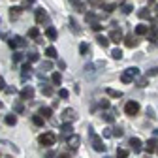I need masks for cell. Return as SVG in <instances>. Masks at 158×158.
<instances>
[{"mask_svg": "<svg viewBox=\"0 0 158 158\" xmlns=\"http://www.w3.org/2000/svg\"><path fill=\"white\" fill-rule=\"evenodd\" d=\"M79 53H81V55H87V53H89V45H87V44H81V45H79Z\"/></svg>", "mask_w": 158, "mask_h": 158, "instance_id": "d590c367", "label": "cell"}, {"mask_svg": "<svg viewBox=\"0 0 158 158\" xmlns=\"http://www.w3.org/2000/svg\"><path fill=\"white\" fill-rule=\"evenodd\" d=\"M0 107H2V102H0Z\"/></svg>", "mask_w": 158, "mask_h": 158, "instance_id": "9f6ffc18", "label": "cell"}, {"mask_svg": "<svg viewBox=\"0 0 158 158\" xmlns=\"http://www.w3.org/2000/svg\"><path fill=\"white\" fill-rule=\"evenodd\" d=\"M124 113H126V115H130V117L137 115V113H139V104L134 102V100L126 102V106H124Z\"/></svg>", "mask_w": 158, "mask_h": 158, "instance_id": "277c9868", "label": "cell"}, {"mask_svg": "<svg viewBox=\"0 0 158 158\" xmlns=\"http://www.w3.org/2000/svg\"><path fill=\"white\" fill-rule=\"evenodd\" d=\"M42 92H44L45 96H53V87H51V85H45V87H42Z\"/></svg>", "mask_w": 158, "mask_h": 158, "instance_id": "4dcf8cb0", "label": "cell"}, {"mask_svg": "<svg viewBox=\"0 0 158 158\" xmlns=\"http://www.w3.org/2000/svg\"><path fill=\"white\" fill-rule=\"evenodd\" d=\"M100 107L107 109V107H109V100H102V102H100Z\"/></svg>", "mask_w": 158, "mask_h": 158, "instance_id": "ee69618b", "label": "cell"}, {"mask_svg": "<svg viewBox=\"0 0 158 158\" xmlns=\"http://www.w3.org/2000/svg\"><path fill=\"white\" fill-rule=\"evenodd\" d=\"M28 36H30V38H34V40H36V38H38V36H40V30H38V27H32V28H30V30H28Z\"/></svg>", "mask_w": 158, "mask_h": 158, "instance_id": "f546056e", "label": "cell"}, {"mask_svg": "<svg viewBox=\"0 0 158 158\" xmlns=\"http://www.w3.org/2000/svg\"><path fill=\"white\" fill-rule=\"evenodd\" d=\"M60 117H62V123H73L75 118H77V113L73 109H64Z\"/></svg>", "mask_w": 158, "mask_h": 158, "instance_id": "52a82bcc", "label": "cell"}, {"mask_svg": "<svg viewBox=\"0 0 158 158\" xmlns=\"http://www.w3.org/2000/svg\"><path fill=\"white\" fill-rule=\"evenodd\" d=\"M109 40H111L113 44H121V42H124L123 30H121V28H113V30L109 32Z\"/></svg>", "mask_w": 158, "mask_h": 158, "instance_id": "5b68a950", "label": "cell"}, {"mask_svg": "<svg viewBox=\"0 0 158 158\" xmlns=\"http://www.w3.org/2000/svg\"><path fill=\"white\" fill-rule=\"evenodd\" d=\"M38 141H40V145H42V147H53L55 141H56V135H55L53 132H45V134L40 135Z\"/></svg>", "mask_w": 158, "mask_h": 158, "instance_id": "7a4b0ae2", "label": "cell"}, {"mask_svg": "<svg viewBox=\"0 0 158 158\" xmlns=\"http://www.w3.org/2000/svg\"><path fill=\"white\" fill-rule=\"evenodd\" d=\"M45 36H47L49 40H53V42H55L56 36H58V34H56V28H55V27H47V28H45Z\"/></svg>", "mask_w": 158, "mask_h": 158, "instance_id": "2e32d148", "label": "cell"}, {"mask_svg": "<svg viewBox=\"0 0 158 158\" xmlns=\"http://www.w3.org/2000/svg\"><path fill=\"white\" fill-rule=\"evenodd\" d=\"M156 73H158V68H152V70L147 73V77H149V75H156Z\"/></svg>", "mask_w": 158, "mask_h": 158, "instance_id": "7dc6e473", "label": "cell"}, {"mask_svg": "<svg viewBox=\"0 0 158 158\" xmlns=\"http://www.w3.org/2000/svg\"><path fill=\"white\" fill-rule=\"evenodd\" d=\"M8 158H11V156H8Z\"/></svg>", "mask_w": 158, "mask_h": 158, "instance_id": "6f0895ef", "label": "cell"}, {"mask_svg": "<svg viewBox=\"0 0 158 158\" xmlns=\"http://www.w3.org/2000/svg\"><path fill=\"white\" fill-rule=\"evenodd\" d=\"M137 17H139V19H151V11L149 10H139V11H137Z\"/></svg>", "mask_w": 158, "mask_h": 158, "instance_id": "cb8c5ba5", "label": "cell"}, {"mask_svg": "<svg viewBox=\"0 0 158 158\" xmlns=\"http://www.w3.org/2000/svg\"><path fill=\"white\" fill-rule=\"evenodd\" d=\"M124 45H126V47H135V45H137V40H135L134 36H126V38H124Z\"/></svg>", "mask_w": 158, "mask_h": 158, "instance_id": "ac0fdd59", "label": "cell"}, {"mask_svg": "<svg viewBox=\"0 0 158 158\" xmlns=\"http://www.w3.org/2000/svg\"><path fill=\"white\" fill-rule=\"evenodd\" d=\"M56 158H70V154H68V152H62V154H58Z\"/></svg>", "mask_w": 158, "mask_h": 158, "instance_id": "816d5d0a", "label": "cell"}, {"mask_svg": "<svg viewBox=\"0 0 158 158\" xmlns=\"http://www.w3.org/2000/svg\"><path fill=\"white\" fill-rule=\"evenodd\" d=\"M8 45H10L11 49H17V47H25V45H27V42H25L21 36H13V38H10V40H8Z\"/></svg>", "mask_w": 158, "mask_h": 158, "instance_id": "8992f818", "label": "cell"}, {"mask_svg": "<svg viewBox=\"0 0 158 158\" xmlns=\"http://www.w3.org/2000/svg\"><path fill=\"white\" fill-rule=\"evenodd\" d=\"M45 55H47L49 58H55V56H58V55H56V49H55V47H47V49H45Z\"/></svg>", "mask_w": 158, "mask_h": 158, "instance_id": "4316f807", "label": "cell"}, {"mask_svg": "<svg viewBox=\"0 0 158 158\" xmlns=\"http://www.w3.org/2000/svg\"><path fill=\"white\" fill-rule=\"evenodd\" d=\"M92 28H94L96 32H100V30H102V25L98 23V21H94V23H92Z\"/></svg>", "mask_w": 158, "mask_h": 158, "instance_id": "60d3db41", "label": "cell"}, {"mask_svg": "<svg viewBox=\"0 0 158 158\" xmlns=\"http://www.w3.org/2000/svg\"><path fill=\"white\" fill-rule=\"evenodd\" d=\"M90 139H92L94 151H98V152H104V151H106V145L102 143V137H100V135H96L94 132H90Z\"/></svg>", "mask_w": 158, "mask_h": 158, "instance_id": "3957f363", "label": "cell"}, {"mask_svg": "<svg viewBox=\"0 0 158 158\" xmlns=\"http://www.w3.org/2000/svg\"><path fill=\"white\" fill-rule=\"evenodd\" d=\"M30 73H32V66H30V62L23 64V66H21V75H23V79H27V75H30Z\"/></svg>", "mask_w": 158, "mask_h": 158, "instance_id": "e0dca14e", "label": "cell"}, {"mask_svg": "<svg viewBox=\"0 0 158 158\" xmlns=\"http://www.w3.org/2000/svg\"><path fill=\"white\" fill-rule=\"evenodd\" d=\"M21 13H23V8L21 6H11L10 8V19H17Z\"/></svg>", "mask_w": 158, "mask_h": 158, "instance_id": "4fadbf2b", "label": "cell"}, {"mask_svg": "<svg viewBox=\"0 0 158 158\" xmlns=\"http://www.w3.org/2000/svg\"><path fill=\"white\" fill-rule=\"evenodd\" d=\"M32 98H34V89L32 87H25L21 90V100L27 102V100H32Z\"/></svg>", "mask_w": 158, "mask_h": 158, "instance_id": "9c48e42d", "label": "cell"}, {"mask_svg": "<svg viewBox=\"0 0 158 158\" xmlns=\"http://www.w3.org/2000/svg\"><path fill=\"white\" fill-rule=\"evenodd\" d=\"M152 15H154V17H156V19H158V4H156V6H154V13H152Z\"/></svg>", "mask_w": 158, "mask_h": 158, "instance_id": "f5cc1de1", "label": "cell"}, {"mask_svg": "<svg viewBox=\"0 0 158 158\" xmlns=\"http://www.w3.org/2000/svg\"><path fill=\"white\" fill-rule=\"evenodd\" d=\"M113 135H117V137H121V135H123V130H115V132H113Z\"/></svg>", "mask_w": 158, "mask_h": 158, "instance_id": "f907efd6", "label": "cell"}, {"mask_svg": "<svg viewBox=\"0 0 158 158\" xmlns=\"http://www.w3.org/2000/svg\"><path fill=\"white\" fill-rule=\"evenodd\" d=\"M58 96H60V98H64V100H66V98L70 96V92H68L66 89H60V90H58Z\"/></svg>", "mask_w": 158, "mask_h": 158, "instance_id": "8d00e7d4", "label": "cell"}, {"mask_svg": "<svg viewBox=\"0 0 158 158\" xmlns=\"http://www.w3.org/2000/svg\"><path fill=\"white\" fill-rule=\"evenodd\" d=\"M70 2H73V4L77 6V4H79V0H70Z\"/></svg>", "mask_w": 158, "mask_h": 158, "instance_id": "db71d44e", "label": "cell"}, {"mask_svg": "<svg viewBox=\"0 0 158 158\" xmlns=\"http://www.w3.org/2000/svg\"><path fill=\"white\" fill-rule=\"evenodd\" d=\"M15 111H17V113H23V106L17 104V106H15Z\"/></svg>", "mask_w": 158, "mask_h": 158, "instance_id": "c3c4849f", "label": "cell"}, {"mask_svg": "<svg viewBox=\"0 0 158 158\" xmlns=\"http://www.w3.org/2000/svg\"><path fill=\"white\" fill-rule=\"evenodd\" d=\"M13 60L15 62H21L23 60V53H13Z\"/></svg>", "mask_w": 158, "mask_h": 158, "instance_id": "f35d334b", "label": "cell"}, {"mask_svg": "<svg viewBox=\"0 0 158 158\" xmlns=\"http://www.w3.org/2000/svg\"><path fill=\"white\" fill-rule=\"evenodd\" d=\"M145 149H147V152H149V154L158 151V139H156V137H152V139H149V141L145 143Z\"/></svg>", "mask_w": 158, "mask_h": 158, "instance_id": "8fae6325", "label": "cell"}, {"mask_svg": "<svg viewBox=\"0 0 158 158\" xmlns=\"http://www.w3.org/2000/svg\"><path fill=\"white\" fill-rule=\"evenodd\" d=\"M40 115H42L44 118H49L53 115V109L51 107H42V109H40Z\"/></svg>", "mask_w": 158, "mask_h": 158, "instance_id": "603a6c76", "label": "cell"}, {"mask_svg": "<svg viewBox=\"0 0 158 158\" xmlns=\"http://www.w3.org/2000/svg\"><path fill=\"white\" fill-rule=\"evenodd\" d=\"M139 75V70L137 68H128V70H124V73L121 75V81L124 83V85H128V83H134V79Z\"/></svg>", "mask_w": 158, "mask_h": 158, "instance_id": "6da1fadb", "label": "cell"}, {"mask_svg": "<svg viewBox=\"0 0 158 158\" xmlns=\"http://www.w3.org/2000/svg\"><path fill=\"white\" fill-rule=\"evenodd\" d=\"M62 134H64V135H70V134H72V126H70V123H64V126H62Z\"/></svg>", "mask_w": 158, "mask_h": 158, "instance_id": "e575fe53", "label": "cell"}, {"mask_svg": "<svg viewBox=\"0 0 158 158\" xmlns=\"http://www.w3.org/2000/svg\"><path fill=\"white\" fill-rule=\"evenodd\" d=\"M96 40H98V44H100L102 47H107V45H109V42H111V40H109V38H106V36H96Z\"/></svg>", "mask_w": 158, "mask_h": 158, "instance_id": "44dd1931", "label": "cell"}, {"mask_svg": "<svg viewBox=\"0 0 158 158\" xmlns=\"http://www.w3.org/2000/svg\"><path fill=\"white\" fill-rule=\"evenodd\" d=\"M51 81H53L55 85H60V83H62V75H60V73H56V72H55V73L51 75Z\"/></svg>", "mask_w": 158, "mask_h": 158, "instance_id": "d4e9b609", "label": "cell"}, {"mask_svg": "<svg viewBox=\"0 0 158 158\" xmlns=\"http://www.w3.org/2000/svg\"><path fill=\"white\" fill-rule=\"evenodd\" d=\"M0 90H6V81H4L2 75H0Z\"/></svg>", "mask_w": 158, "mask_h": 158, "instance_id": "7bdbcfd3", "label": "cell"}, {"mask_svg": "<svg viewBox=\"0 0 158 158\" xmlns=\"http://www.w3.org/2000/svg\"><path fill=\"white\" fill-rule=\"evenodd\" d=\"M115 8H117V6H115V4H106V6H104V10H106V11H107V13H111V11H113V10H115Z\"/></svg>", "mask_w": 158, "mask_h": 158, "instance_id": "ab89813d", "label": "cell"}, {"mask_svg": "<svg viewBox=\"0 0 158 158\" xmlns=\"http://www.w3.org/2000/svg\"><path fill=\"white\" fill-rule=\"evenodd\" d=\"M51 68H53L51 62H44V70H51Z\"/></svg>", "mask_w": 158, "mask_h": 158, "instance_id": "bcb514c9", "label": "cell"}, {"mask_svg": "<svg viewBox=\"0 0 158 158\" xmlns=\"http://www.w3.org/2000/svg\"><path fill=\"white\" fill-rule=\"evenodd\" d=\"M104 121H106V123H109V124H111V123H115V115H113V113H104Z\"/></svg>", "mask_w": 158, "mask_h": 158, "instance_id": "f1b7e54d", "label": "cell"}, {"mask_svg": "<svg viewBox=\"0 0 158 158\" xmlns=\"http://www.w3.org/2000/svg\"><path fill=\"white\" fill-rule=\"evenodd\" d=\"M85 21H87V23H89V21H92V23H94V21H98V17H96L92 11H89V13H85Z\"/></svg>", "mask_w": 158, "mask_h": 158, "instance_id": "83f0119b", "label": "cell"}, {"mask_svg": "<svg viewBox=\"0 0 158 158\" xmlns=\"http://www.w3.org/2000/svg\"><path fill=\"white\" fill-rule=\"evenodd\" d=\"M149 40H151L152 44H156V42H158V27H156V25H152V27H151V30H149Z\"/></svg>", "mask_w": 158, "mask_h": 158, "instance_id": "5bb4252c", "label": "cell"}, {"mask_svg": "<svg viewBox=\"0 0 158 158\" xmlns=\"http://www.w3.org/2000/svg\"><path fill=\"white\" fill-rule=\"evenodd\" d=\"M111 56L115 58V60H121V58H123V51L121 49H113L111 51Z\"/></svg>", "mask_w": 158, "mask_h": 158, "instance_id": "484cf974", "label": "cell"}, {"mask_svg": "<svg viewBox=\"0 0 158 158\" xmlns=\"http://www.w3.org/2000/svg\"><path fill=\"white\" fill-rule=\"evenodd\" d=\"M38 60H40L38 53H28V62H38Z\"/></svg>", "mask_w": 158, "mask_h": 158, "instance_id": "836d02e7", "label": "cell"}, {"mask_svg": "<svg viewBox=\"0 0 158 158\" xmlns=\"http://www.w3.org/2000/svg\"><path fill=\"white\" fill-rule=\"evenodd\" d=\"M149 30H151L149 25H137L135 27V34L137 36H145V34H149Z\"/></svg>", "mask_w": 158, "mask_h": 158, "instance_id": "9a60e30c", "label": "cell"}, {"mask_svg": "<svg viewBox=\"0 0 158 158\" xmlns=\"http://www.w3.org/2000/svg\"><path fill=\"white\" fill-rule=\"evenodd\" d=\"M130 147H132L134 152H139L141 151V139H139V137H132V139H130Z\"/></svg>", "mask_w": 158, "mask_h": 158, "instance_id": "7c38bea8", "label": "cell"}, {"mask_svg": "<svg viewBox=\"0 0 158 158\" xmlns=\"http://www.w3.org/2000/svg\"><path fill=\"white\" fill-rule=\"evenodd\" d=\"M79 141H81V137H79L77 134H73V135H70V137H68V141H66V143H68V147H70V149H73V151H75V149L79 147Z\"/></svg>", "mask_w": 158, "mask_h": 158, "instance_id": "30bf717a", "label": "cell"}, {"mask_svg": "<svg viewBox=\"0 0 158 158\" xmlns=\"http://www.w3.org/2000/svg\"><path fill=\"white\" fill-rule=\"evenodd\" d=\"M6 92H8V94H13V92H15V87H8Z\"/></svg>", "mask_w": 158, "mask_h": 158, "instance_id": "681fc988", "label": "cell"}, {"mask_svg": "<svg viewBox=\"0 0 158 158\" xmlns=\"http://www.w3.org/2000/svg\"><path fill=\"white\" fill-rule=\"evenodd\" d=\"M44 121H45V118H44V117H42V115H40V113H38V115H34V117H32V123H34V124H36V126H44Z\"/></svg>", "mask_w": 158, "mask_h": 158, "instance_id": "d6986e66", "label": "cell"}, {"mask_svg": "<svg viewBox=\"0 0 158 158\" xmlns=\"http://www.w3.org/2000/svg\"><path fill=\"white\" fill-rule=\"evenodd\" d=\"M36 23H38V25H44V23H49V17H47V13H45V10H44V8H40V10H36Z\"/></svg>", "mask_w": 158, "mask_h": 158, "instance_id": "ba28073f", "label": "cell"}, {"mask_svg": "<svg viewBox=\"0 0 158 158\" xmlns=\"http://www.w3.org/2000/svg\"><path fill=\"white\" fill-rule=\"evenodd\" d=\"M104 135H106V137H111V135H113V132H111V128H107V130H104Z\"/></svg>", "mask_w": 158, "mask_h": 158, "instance_id": "f6af8a7d", "label": "cell"}, {"mask_svg": "<svg viewBox=\"0 0 158 158\" xmlns=\"http://www.w3.org/2000/svg\"><path fill=\"white\" fill-rule=\"evenodd\" d=\"M106 92H107V96H111V98H121V96H123L121 90H115V89H106Z\"/></svg>", "mask_w": 158, "mask_h": 158, "instance_id": "7402d4cb", "label": "cell"}, {"mask_svg": "<svg viewBox=\"0 0 158 158\" xmlns=\"http://www.w3.org/2000/svg\"><path fill=\"white\" fill-rule=\"evenodd\" d=\"M89 2H90L92 6H102V4H104V0H89Z\"/></svg>", "mask_w": 158, "mask_h": 158, "instance_id": "b9f144b4", "label": "cell"}, {"mask_svg": "<svg viewBox=\"0 0 158 158\" xmlns=\"http://www.w3.org/2000/svg\"><path fill=\"white\" fill-rule=\"evenodd\" d=\"M4 123H6L8 126H13V124L17 123V117H15L13 113H11V115H6V118H4Z\"/></svg>", "mask_w": 158, "mask_h": 158, "instance_id": "ffe728a7", "label": "cell"}, {"mask_svg": "<svg viewBox=\"0 0 158 158\" xmlns=\"http://www.w3.org/2000/svg\"><path fill=\"white\" fill-rule=\"evenodd\" d=\"M25 2H27V4H34V0H25Z\"/></svg>", "mask_w": 158, "mask_h": 158, "instance_id": "11a10c76", "label": "cell"}, {"mask_svg": "<svg viewBox=\"0 0 158 158\" xmlns=\"http://www.w3.org/2000/svg\"><path fill=\"white\" fill-rule=\"evenodd\" d=\"M132 10H134V6H130V4H123V11H124V13H132Z\"/></svg>", "mask_w": 158, "mask_h": 158, "instance_id": "74e56055", "label": "cell"}, {"mask_svg": "<svg viewBox=\"0 0 158 158\" xmlns=\"http://www.w3.org/2000/svg\"><path fill=\"white\" fill-rule=\"evenodd\" d=\"M156 152H158V151H156Z\"/></svg>", "mask_w": 158, "mask_h": 158, "instance_id": "680465c9", "label": "cell"}, {"mask_svg": "<svg viewBox=\"0 0 158 158\" xmlns=\"http://www.w3.org/2000/svg\"><path fill=\"white\" fill-rule=\"evenodd\" d=\"M147 83H149V77H141V79H137V87H139V89L147 87Z\"/></svg>", "mask_w": 158, "mask_h": 158, "instance_id": "d6a6232c", "label": "cell"}, {"mask_svg": "<svg viewBox=\"0 0 158 158\" xmlns=\"http://www.w3.org/2000/svg\"><path fill=\"white\" fill-rule=\"evenodd\" d=\"M117 158H128V151L126 149H117Z\"/></svg>", "mask_w": 158, "mask_h": 158, "instance_id": "1f68e13d", "label": "cell"}]
</instances>
